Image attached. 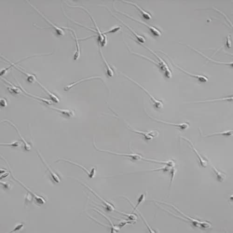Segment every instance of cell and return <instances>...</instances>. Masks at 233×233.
I'll return each mask as SVG.
<instances>
[{
    "label": "cell",
    "mask_w": 233,
    "mask_h": 233,
    "mask_svg": "<svg viewBox=\"0 0 233 233\" xmlns=\"http://www.w3.org/2000/svg\"><path fill=\"white\" fill-rule=\"evenodd\" d=\"M121 29V27L120 26H115L114 27L112 28L111 29H109V30L103 32V34H107L111 33H114V32H117L119 31V29Z\"/></svg>",
    "instance_id": "obj_33"
},
{
    "label": "cell",
    "mask_w": 233,
    "mask_h": 233,
    "mask_svg": "<svg viewBox=\"0 0 233 233\" xmlns=\"http://www.w3.org/2000/svg\"><path fill=\"white\" fill-rule=\"evenodd\" d=\"M225 100H233V96H231L230 97H227L222 98H215V99H209V100L201 101L191 102H187V103H200L211 102L220 101Z\"/></svg>",
    "instance_id": "obj_26"
},
{
    "label": "cell",
    "mask_w": 233,
    "mask_h": 233,
    "mask_svg": "<svg viewBox=\"0 0 233 233\" xmlns=\"http://www.w3.org/2000/svg\"><path fill=\"white\" fill-rule=\"evenodd\" d=\"M172 64H173V65L175 67H177V68L180 69L181 71H183V72L185 73V74L188 75L192 77L193 78H196V79H197L198 81H200L201 83H206V82H208V80H209L208 77H207L205 76L201 75L193 74L191 73L185 71L184 69H182V68L179 67L177 65H175L174 63H173Z\"/></svg>",
    "instance_id": "obj_12"
},
{
    "label": "cell",
    "mask_w": 233,
    "mask_h": 233,
    "mask_svg": "<svg viewBox=\"0 0 233 233\" xmlns=\"http://www.w3.org/2000/svg\"><path fill=\"white\" fill-rule=\"evenodd\" d=\"M181 138H182L183 140H185L187 141L189 144H190L191 147H192L193 150L194 152H195V154H196L197 158H198V160H199V162H200V165L201 166V167H207V165H208V162H207V161H206V160H205V159H203V158H202V156H201V155H200V153H199L198 151H197V149L195 148V146H194L192 142L190 140H189V139L185 138V137H181Z\"/></svg>",
    "instance_id": "obj_9"
},
{
    "label": "cell",
    "mask_w": 233,
    "mask_h": 233,
    "mask_svg": "<svg viewBox=\"0 0 233 233\" xmlns=\"http://www.w3.org/2000/svg\"><path fill=\"white\" fill-rule=\"evenodd\" d=\"M27 3H29L30 4V6H31L32 8H34V9H35V10H36V11H37V12H38V13H39V14H40V15H41V16H42V17H43V18H44V19H45V21H46V22H47L48 23H49V24H50L51 25V26L54 29H55L56 32V33H57V34H58V35H60V36H63V35H65V31H64V30H63V29H62V28H59V27H57V26L55 24H53V23H52L51 22L49 19H48V18H47V17H46L45 16V15H44V14H42V13H41V12H40V11H39V10H38V9H37V8H36L34 7V6L32 5L30 3H29V2L28 1H27Z\"/></svg>",
    "instance_id": "obj_7"
},
{
    "label": "cell",
    "mask_w": 233,
    "mask_h": 233,
    "mask_svg": "<svg viewBox=\"0 0 233 233\" xmlns=\"http://www.w3.org/2000/svg\"><path fill=\"white\" fill-rule=\"evenodd\" d=\"M95 141L94 140V146L95 147V149H97L98 151H102V152H107V153H111V154H115V155H119V156H124L125 157L131 158L135 161H140V160H144V161L145 158L143 157L140 154H137V153H130V154H126V153H119L116 152H112V151H105L104 150H101L99 148H98L96 146L95 144L94 143Z\"/></svg>",
    "instance_id": "obj_4"
},
{
    "label": "cell",
    "mask_w": 233,
    "mask_h": 233,
    "mask_svg": "<svg viewBox=\"0 0 233 233\" xmlns=\"http://www.w3.org/2000/svg\"><path fill=\"white\" fill-rule=\"evenodd\" d=\"M199 227L203 229H209L211 227V224L208 221H200Z\"/></svg>",
    "instance_id": "obj_32"
},
{
    "label": "cell",
    "mask_w": 233,
    "mask_h": 233,
    "mask_svg": "<svg viewBox=\"0 0 233 233\" xmlns=\"http://www.w3.org/2000/svg\"><path fill=\"white\" fill-rule=\"evenodd\" d=\"M2 79H3L4 81L8 84V91L10 93H12L15 94H18L22 92V90H21V89L20 88L16 87L12 83L8 82V81L6 80L4 78H2Z\"/></svg>",
    "instance_id": "obj_23"
},
{
    "label": "cell",
    "mask_w": 233,
    "mask_h": 233,
    "mask_svg": "<svg viewBox=\"0 0 233 233\" xmlns=\"http://www.w3.org/2000/svg\"><path fill=\"white\" fill-rule=\"evenodd\" d=\"M118 212L119 213L121 214H123V215H124V216L127 217L128 218V219L130 220L131 221H136L137 219V217L135 214H128L124 213L121 212L119 211H116Z\"/></svg>",
    "instance_id": "obj_31"
},
{
    "label": "cell",
    "mask_w": 233,
    "mask_h": 233,
    "mask_svg": "<svg viewBox=\"0 0 233 233\" xmlns=\"http://www.w3.org/2000/svg\"><path fill=\"white\" fill-rule=\"evenodd\" d=\"M94 209L97 212H98L99 213H100L102 215L104 216V217H105V218H106V219H107V220H108L109 223H110V225H111V226H110V229H111V233H117L119 231L120 228H119V227H116V226H114V224H113V223H112V221L110 220V219H109V218L107 217L106 216H105L104 214H103L101 212L95 209Z\"/></svg>",
    "instance_id": "obj_28"
},
{
    "label": "cell",
    "mask_w": 233,
    "mask_h": 233,
    "mask_svg": "<svg viewBox=\"0 0 233 233\" xmlns=\"http://www.w3.org/2000/svg\"><path fill=\"white\" fill-rule=\"evenodd\" d=\"M116 12L118 13H119L120 14H122V15H124V16H126L128 18H130L132 20H134V21H136V22H138V23H140V24H143L145 26H146V27L148 28L151 31V32L152 33L153 35H155V36H161L162 35V32L159 30L158 29L156 28L153 26H151L147 24L145 22H142V21H140V20H138V19H135L134 17H131V16H129L128 14H126V13H124V12H121V11H119L118 10H116Z\"/></svg>",
    "instance_id": "obj_6"
},
{
    "label": "cell",
    "mask_w": 233,
    "mask_h": 233,
    "mask_svg": "<svg viewBox=\"0 0 233 233\" xmlns=\"http://www.w3.org/2000/svg\"><path fill=\"white\" fill-rule=\"evenodd\" d=\"M147 114L148 116L150 117L151 119L157 122L158 123H160L164 124L172 125V126H175V127L179 128V129H181L182 130H187V129H188L190 126L189 123L188 122H183L182 123L179 124L172 123L164 121L162 120H159L158 119H155V118H152V117L150 116L148 114Z\"/></svg>",
    "instance_id": "obj_8"
},
{
    "label": "cell",
    "mask_w": 233,
    "mask_h": 233,
    "mask_svg": "<svg viewBox=\"0 0 233 233\" xmlns=\"http://www.w3.org/2000/svg\"><path fill=\"white\" fill-rule=\"evenodd\" d=\"M60 161L67 162H69V163L74 165L76 166L80 167V168H81L82 169H83V170L85 171V172L88 174L89 178H93L94 175H95V173L96 168L95 167L91 169V171L90 172L87 169L85 168L84 167L82 166V165H79L78 164L76 163L73 162H71V161H69V160H66V159H59V160H57V161H56V162H60Z\"/></svg>",
    "instance_id": "obj_14"
},
{
    "label": "cell",
    "mask_w": 233,
    "mask_h": 233,
    "mask_svg": "<svg viewBox=\"0 0 233 233\" xmlns=\"http://www.w3.org/2000/svg\"><path fill=\"white\" fill-rule=\"evenodd\" d=\"M230 38V35H228V37H227L226 46H227V47L229 48L231 47V41Z\"/></svg>",
    "instance_id": "obj_37"
},
{
    "label": "cell",
    "mask_w": 233,
    "mask_h": 233,
    "mask_svg": "<svg viewBox=\"0 0 233 233\" xmlns=\"http://www.w3.org/2000/svg\"><path fill=\"white\" fill-rule=\"evenodd\" d=\"M189 47L191 49H192L193 50H194L195 51L197 52H198V53L200 54L201 55L203 56H205L206 58H207V59H209V60H210V61H212L213 62H214V63H217V64H223V65H231V66H233V62H230V63H225V62H216V61H214V60H212V59H210L209 57H207V56H206L204 55V54H203L202 53L200 52L199 51L196 50V49H193V48L189 46Z\"/></svg>",
    "instance_id": "obj_29"
},
{
    "label": "cell",
    "mask_w": 233,
    "mask_h": 233,
    "mask_svg": "<svg viewBox=\"0 0 233 233\" xmlns=\"http://www.w3.org/2000/svg\"><path fill=\"white\" fill-rule=\"evenodd\" d=\"M145 198L146 194H145V193H142V194H141L140 195V196H139V198H138L137 204L135 205V207H134L133 211H134L136 210H137L138 207H139V206H140V205L141 204L142 202H143V201L144 200H145Z\"/></svg>",
    "instance_id": "obj_30"
},
{
    "label": "cell",
    "mask_w": 233,
    "mask_h": 233,
    "mask_svg": "<svg viewBox=\"0 0 233 233\" xmlns=\"http://www.w3.org/2000/svg\"><path fill=\"white\" fill-rule=\"evenodd\" d=\"M213 169L214 171V172H215V174L217 176V180L219 182H223L226 178V175L225 173H223L222 172H220V171L216 167H215L212 166Z\"/></svg>",
    "instance_id": "obj_27"
},
{
    "label": "cell",
    "mask_w": 233,
    "mask_h": 233,
    "mask_svg": "<svg viewBox=\"0 0 233 233\" xmlns=\"http://www.w3.org/2000/svg\"><path fill=\"white\" fill-rule=\"evenodd\" d=\"M9 174V172H7V173H6L5 175H2V176L1 177V179H3V178H4V177H7V176H8V175Z\"/></svg>",
    "instance_id": "obj_39"
},
{
    "label": "cell",
    "mask_w": 233,
    "mask_h": 233,
    "mask_svg": "<svg viewBox=\"0 0 233 233\" xmlns=\"http://www.w3.org/2000/svg\"><path fill=\"white\" fill-rule=\"evenodd\" d=\"M20 143L19 141H15L14 142L10 143H1V146H13V147H18L20 145Z\"/></svg>",
    "instance_id": "obj_34"
},
{
    "label": "cell",
    "mask_w": 233,
    "mask_h": 233,
    "mask_svg": "<svg viewBox=\"0 0 233 233\" xmlns=\"http://www.w3.org/2000/svg\"><path fill=\"white\" fill-rule=\"evenodd\" d=\"M3 122L8 123H9V124H11V125H12V126H13V127H14V128H15L16 131H17V133H18V135H19V137H20L21 140H22L23 141V143H24V146L25 150L26 151H30V149H31V146H30V145H29V144L25 140H24V138H23L22 135H21V133H20V132H19L18 128H17V126H16V125H15V124H13V123L12 122L10 121L7 119L3 120V121H2V123Z\"/></svg>",
    "instance_id": "obj_17"
},
{
    "label": "cell",
    "mask_w": 233,
    "mask_h": 233,
    "mask_svg": "<svg viewBox=\"0 0 233 233\" xmlns=\"http://www.w3.org/2000/svg\"><path fill=\"white\" fill-rule=\"evenodd\" d=\"M176 170L175 168H173L172 167V168L171 169V182L170 185V187L171 186L172 184V182H173V179H174V176L175 175V173H176Z\"/></svg>",
    "instance_id": "obj_35"
},
{
    "label": "cell",
    "mask_w": 233,
    "mask_h": 233,
    "mask_svg": "<svg viewBox=\"0 0 233 233\" xmlns=\"http://www.w3.org/2000/svg\"><path fill=\"white\" fill-rule=\"evenodd\" d=\"M19 87L20 88V89H21V90H22V92H23V93H24L25 94H26L29 97H30L32 98H35V99H37V100L40 101L41 102H43L45 103H47V104H51V101L48 100V99H46V98H42L39 97H37L36 96L33 95L31 94H30L29 93H27V92L24 89V88L22 87V86H21V84H20L19 83Z\"/></svg>",
    "instance_id": "obj_20"
},
{
    "label": "cell",
    "mask_w": 233,
    "mask_h": 233,
    "mask_svg": "<svg viewBox=\"0 0 233 233\" xmlns=\"http://www.w3.org/2000/svg\"><path fill=\"white\" fill-rule=\"evenodd\" d=\"M5 170H3V169H1V171H0V172H1V173H3V172H5Z\"/></svg>",
    "instance_id": "obj_40"
},
{
    "label": "cell",
    "mask_w": 233,
    "mask_h": 233,
    "mask_svg": "<svg viewBox=\"0 0 233 233\" xmlns=\"http://www.w3.org/2000/svg\"><path fill=\"white\" fill-rule=\"evenodd\" d=\"M100 79L101 80H102L103 82V83H104V81H103V79L102 77H101L100 76L90 77H85V78H83V79H81V80H78V81H77V82H74V83H71V84L67 85V86H66V87L64 88V90H65V91H69V90H71L72 88H73L74 86L77 85V84H79V83H81L83 82H85V81H89V80H93V79Z\"/></svg>",
    "instance_id": "obj_11"
},
{
    "label": "cell",
    "mask_w": 233,
    "mask_h": 233,
    "mask_svg": "<svg viewBox=\"0 0 233 233\" xmlns=\"http://www.w3.org/2000/svg\"><path fill=\"white\" fill-rule=\"evenodd\" d=\"M49 108L52 110H55L60 114L64 116L68 117V118L74 116L75 115L74 112L73 110H70V109H59V108L53 107H49Z\"/></svg>",
    "instance_id": "obj_18"
},
{
    "label": "cell",
    "mask_w": 233,
    "mask_h": 233,
    "mask_svg": "<svg viewBox=\"0 0 233 233\" xmlns=\"http://www.w3.org/2000/svg\"><path fill=\"white\" fill-rule=\"evenodd\" d=\"M113 17H115V18H116V19H118V20H119V21H120V22H121L124 25V26H125V27H126L128 29H129V30H130V31H131V32L133 33V34H134V36L136 37V38H137V39H138V41H139V42H140V43H142V44H143V43H145L146 42V39L145 38L144 36H142V35H139L138 34H137L136 33V32H135V31H134V30H133V29H132V28H131L130 27L128 26L127 25H126V24H125V23H124V22H123L122 21L121 19H119V18H118V17H115V16H114V15H113Z\"/></svg>",
    "instance_id": "obj_19"
},
{
    "label": "cell",
    "mask_w": 233,
    "mask_h": 233,
    "mask_svg": "<svg viewBox=\"0 0 233 233\" xmlns=\"http://www.w3.org/2000/svg\"><path fill=\"white\" fill-rule=\"evenodd\" d=\"M0 105L2 107H5L7 105V101L5 98H2L0 99Z\"/></svg>",
    "instance_id": "obj_36"
},
{
    "label": "cell",
    "mask_w": 233,
    "mask_h": 233,
    "mask_svg": "<svg viewBox=\"0 0 233 233\" xmlns=\"http://www.w3.org/2000/svg\"><path fill=\"white\" fill-rule=\"evenodd\" d=\"M67 5H68V6L70 7L79 8H81L82 9H83L84 11H86V13H87L89 14L90 18L92 19V21H93V23L94 25L95 26V27L96 32L98 34V42H99V44H100L101 46H104L106 45V42H107L106 35H105V34H103V33H102V32L100 31V29H99L98 28V26H97V24L96 23L94 19H93V17H92L91 14H90V12H89L87 9H86L85 8L83 7L82 6H70L69 5H68V4H67Z\"/></svg>",
    "instance_id": "obj_1"
},
{
    "label": "cell",
    "mask_w": 233,
    "mask_h": 233,
    "mask_svg": "<svg viewBox=\"0 0 233 233\" xmlns=\"http://www.w3.org/2000/svg\"><path fill=\"white\" fill-rule=\"evenodd\" d=\"M12 177H13V179H14V180H16V181H17V182H18V183H20V184H21V185H22V186H23V187H24V188L25 189H26L29 192H30V193H31V195H33L34 197L35 198V200H36V202H37V203H39V204H43L45 203V200H44V199H43L42 197H40V196H38V195H36V194H34V193H33L32 192V191H30V190L28 188H27L25 186H24V185H23V183H21V182H20V181H18V180H17V179H16L15 177H13V175H12Z\"/></svg>",
    "instance_id": "obj_22"
},
{
    "label": "cell",
    "mask_w": 233,
    "mask_h": 233,
    "mask_svg": "<svg viewBox=\"0 0 233 233\" xmlns=\"http://www.w3.org/2000/svg\"><path fill=\"white\" fill-rule=\"evenodd\" d=\"M128 128L131 132L142 135L143 136L145 140H152L153 138H156L159 135V132L156 130H152V131H149V132H144V131L135 130L132 128V127L130 125H128Z\"/></svg>",
    "instance_id": "obj_5"
},
{
    "label": "cell",
    "mask_w": 233,
    "mask_h": 233,
    "mask_svg": "<svg viewBox=\"0 0 233 233\" xmlns=\"http://www.w3.org/2000/svg\"><path fill=\"white\" fill-rule=\"evenodd\" d=\"M123 2L125 3L129 4L132 5L134 6L136 8L140 11V12L141 14H142V16L145 19H146V20H150L151 19V16L150 13L148 12H146V11L143 9L142 8L139 6L137 4L135 3H132V2H127V1H123Z\"/></svg>",
    "instance_id": "obj_16"
},
{
    "label": "cell",
    "mask_w": 233,
    "mask_h": 233,
    "mask_svg": "<svg viewBox=\"0 0 233 233\" xmlns=\"http://www.w3.org/2000/svg\"><path fill=\"white\" fill-rule=\"evenodd\" d=\"M144 46L146 48L148 49V50L150 51L152 53H153V54L155 55V56H156V57H157V58L159 59V66H160L161 69H162L164 72L165 75V76L167 78H171L172 77V73L170 69H169V67L167 64L165 62L164 60H163L161 57H160L159 56H158V55L156 54L155 52H154L153 51L151 50L150 49H149V48L145 46Z\"/></svg>",
    "instance_id": "obj_3"
},
{
    "label": "cell",
    "mask_w": 233,
    "mask_h": 233,
    "mask_svg": "<svg viewBox=\"0 0 233 233\" xmlns=\"http://www.w3.org/2000/svg\"><path fill=\"white\" fill-rule=\"evenodd\" d=\"M82 184H83V186H85L88 189L90 190L91 191V192L93 193L95 196H96L98 198H99L101 201H102V202H103V204H104V206H106V209L107 211L110 212H113L114 211H115V209L114 205H112V204L109 203V202H107L106 200H103V199L102 198H101L100 196H99L94 191L92 188H91L90 187H88V186H87V185H86V184H84V183H82Z\"/></svg>",
    "instance_id": "obj_13"
},
{
    "label": "cell",
    "mask_w": 233,
    "mask_h": 233,
    "mask_svg": "<svg viewBox=\"0 0 233 233\" xmlns=\"http://www.w3.org/2000/svg\"><path fill=\"white\" fill-rule=\"evenodd\" d=\"M99 50H100L101 56L103 60V62H104V65H105V66H106L107 75L109 77H113L114 76V71H113V69L109 66V64H108V63L106 61V59L104 58V56H103V54L102 51L101 49L100 46L99 47Z\"/></svg>",
    "instance_id": "obj_25"
},
{
    "label": "cell",
    "mask_w": 233,
    "mask_h": 233,
    "mask_svg": "<svg viewBox=\"0 0 233 233\" xmlns=\"http://www.w3.org/2000/svg\"><path fill=\"white\" fill-rule=\"evenodd\" d=\"M121 74L124 76V77H126L127 79L130 80V81H132V82H133V83H135V84H137V85H138L140 89H141L143 91H144L146 93V94H147V95H148V96H149V97L150 98L152 102L153 103V105H154L155 108H157V109H161V108H163V103L162 101L158 100V99H156V98H155L153 96L151 95V94L150 93H149V92H148L146 89H145L143 86H142V85H141V84H140V83H138V82H136L135 80H133V79L130 78V77L127 76L125 75L123 73Z\"/></svg>",
    "instance_id": "obj_2"
},
{
    "label": "cell",
    "mask_w": 233,
    "mask_h": 233,
    "mask_svg": "<svg viewBox=\"0 0 233 233\" xmlns=\"http://www.w3.org/2000/svg\"><path fill=\"white\" fill-rule=\"evenodd\" d=\"M23 227H24V224H19V225H17V227H16V228L14 229V230H12V231H11V232H14L16 231L19 230H21V229H22Z\"/></svg>",
    "instance_id": "obj_38"
},
{
    "label": "cell",
    "mask_w": 233,
    "mask_h": 233,
    "mask_svg": "<svg viewBox=\"0 0 233 233\" xmlns=\"http://www.w3.org/2000/svg\"><path fill=\"white\" fill-rule=\"evenodd\" d=\"M36 82H37V83H38V84H39V85L43 88V90H44V91L47 93V94H48L51 100L53 102H54L56 103H58L59 102L60 100H59V98H58L57 97L56 95L53 93L50 92L49 90H48L45 87L44 85H42V84H41V83H40L38 80H36Z\"/></svg>",
    "instance_id": "obj_21"
},
{
    "label": "cell",
    "mask_w": 233,
    "mask_h": 233,
    "mask_svg": "<svg viewBox=\"0 0 233 233\" xmlns=\"http://www.w3.org/2000/svg\"><path fill=\"white\" fill-rule=\"evenodd\" d=\"M199 130H200V133H201V135L203 136L204 137H212V136H216V135H222V136H231V135H232L233 132V130H227V131H223V132H218V133H211V134L206 135V136H204V135H203V134H202V132H201V129H200V128H199Z\"/></svg>",
    "instance_id": "obj_24"
},
{
    "label": "cell",
    "mask_w": 233,
    "mask_h": 233,
    "mask_svg": "<svg viewBox=\"0 0 233 233\" xmlns=\"http://www.w3.org/2000/svg\"><path fill=\"white\" fill-rule=\"evenodd\" d=\"M37 153H38V155H39V157H40V159H41V160H42V162H43V163H44V164L45 165V166L47 167L48 169V170L50 172L51 175L54 181L55 182H56V183H60V182H61V180H60V178H59V176H58V175H57V174H56V173H55V172H54L50 168V167L49 166V165L46 162L45 160V159L43 158V156H42V155H41V153H40V152H39V151H37Z\"/></svg>",
    "instance_id": "obj_15"
},
{
    "label": "cell",
    "mask_w": 233,
    "mask_h": 233,
    "mask_svg": "<svg viewBox=\"0 0 233 233\" xmlns=\"http://www.w3.org/2000/svg\"><path fill=\"white\" fill-rule=\"evenodd\" d=\"M63 27V29L70 30L71 32H72L73 34L75 39L76 43V51L74 56V60H78V58L80 57L81 51H80V45H79V39H78V37H77V35L75 30H73L72 29L68 27Z\"/></svg>",
    "instance_id": "obj_10"
}]
</instances>
